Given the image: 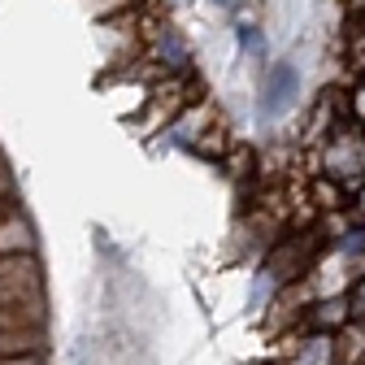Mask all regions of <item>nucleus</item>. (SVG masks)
<instances>
[{"instance_id":"obj_11","label":"nucleus","mask_w":365,"mask_h":365,"mask_svg":"<svg viewBox=\"0 0 365 365\" xmlns=\"http://www.w3.org/2000/svg\"><path fill=\"white\" fill-rule=\"evenodd\" d=\"M361 365H365V361H361Z\"/></svg>"},{"instance_id":"obj_1","label":"nucleus","mask_w":365,"mask_h":365,"mask_svg":"<svg viewBox=\"0 0 365 365\" xmlns=\"http://www.w3.org/2000/svg\"><path fill=\"white\" fill-rule=\"evenodd\" d=\"M309 322L317 327V335H335L339 327H348V322H352L348 296H322V300L309 309Z\"/></svg>"},{"instance_id":"obj_4","label":"nucleus","mask_w":365,"mask_h":365,"mask_svg":"<svg viewBox=\"0 0 365 365\" xmlns=\"http://www.w3.org/2000/svg\"><path fill=\"white\" fill-rule=\"evenodd\" d=\"M14 252H31V231L18 217L0 222V257H14Z\"/></svg>"},{"instance_id":"obj_10","label":"nucleus","mask_w":365,"mask_h":365,"mask_svg":"<svg viewBox=\"0 0 365 365\" xmlns=\"http://www.w3.org/2000/svg\"><path fill=\"white\" fill-rule=\"evenodd\" d=\"M356 244H361V248H365V235H356Z\"/></svg>"},{"instance_id":"obj_5","label":"nucleus","mask_w":365,"mask_h":365,"mask_svg":"<svg viewBox=\"0 0 365 365\" xmlns=\"http://www.w3.org/2000/svg\"><path fill=\"white\" fill-rule=\"evenodd\" d=\"M226 165H231L235 178H248V174L257 170V153H252L248 144H231V148H226Z\"/></svg>"},{"instance_id":"obj_9","label":"nucleus","mask_w":365,"mask_h":365,"mask_svg":"<svg viewBox=\"0 0 365 365\" xmlns=\"http://www.w3.org/2000/svg\"><path fill=\"white\" fill-rule=\"evenodd\" d=\"M361 217H365V187H361Z\"/></svg>"},{"instance_id":"obj_3","label":"nucleus","mask_w":365,"mask_h":365,"mask_svg":"<svg viewBox=\"0 0 365 365\" xmlns=\"http://www.w3.org/2000/svg\"><path fill=\"white\" fill-rule=\"evenodd\" d=\"M292 365H335V348H331V335H313V339H300Z\"/></svg>"},{"instance_id":"obj_6","label":"nucleus","mask_w":365,"mask_h":365,"mask_svg":"<svg viewBox=\"0 0 365 365\" xmlns=\"http://www.w3.org/2000/svg\"><path fill=\"white\" fill-rule=\"evenodd\" d=\"M313 196L322 200V209H339V187H331V182H317Z\"/></svg>"},{"instance_id":"obj_7","label":"nucleus","mask_w":365,"mask_h":365,"mask_svg":"<svg viewBox=\"0 0 365 365\" xmlns=\"http://www.w3.org/2000/svg\"><path fill=\"white\" fill-rule=\"evenodd\" d=\"M348 309H352V322H361V327H365V283L356 287V296L348 300Z\"/></svg>"},{"instance_id":"obj_2","label":"nucleus","mask_w":365,"mask_h":365,"mask_svg":"<svg viewBox=\"0 0 365 365\" xmlns=\"http://www.w3.org/2000/svg\"><path fill=\"white\" fill-rule=\"evenodd\" d=\"M331 348H335V365H361L365 361V327L361 322H348L331 335Z\"/></svg>"},{"instance_id":"obj_8","label":"nucleus","mask_w":365,"mask_h":365,"mask_svg":"<svg viewBox=\"0 0 365 365\" xmlns=\"http://www.w3.org/2000/svg\"><path fill=\"white\" fill-rule=\"evenodd\" d=\"M352 113L365 118V87H356V96H352Z\"/></svg>"}]
</instances>
